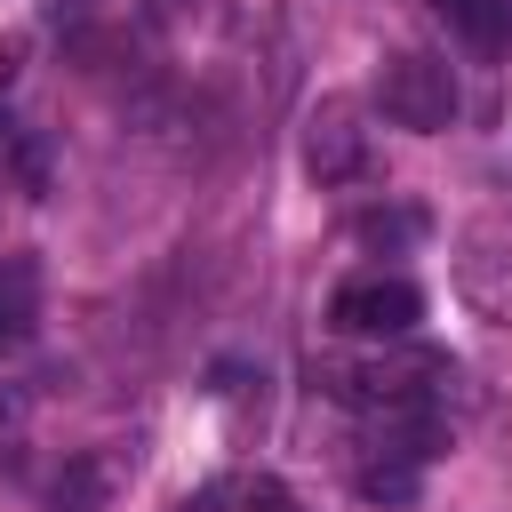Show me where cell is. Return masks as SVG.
<instances>
[{
    "label": "cell",
    "instance_id": "2",
    "mask_svg": "<svg viewBox=\"0 0 512 512\" xmlns=\"http://www.w3.org/2000/svg\"><path fill=\"white\" fill-rule=\"evenodd\" d=\"M328 320H336L344 336H376V344H392V336H408V328L424 320V288L400 280V272H368V280H344V288H336Z\"/></svg>",
    "mask_w": 512,
    "mask_h": 512
},
{
    "label": "cell",
    "instance_id": "8",
    "mask_svg": "<svg viewBox=\"0 0 512 512\" xmlns=\"http://www.w3.org/2000/svg\"><path fill=\"white\" fill-rule=\"evenodd\" d=\"M472 48H504L512 40V0H432Z\"/></svg>",
    "mask_w": 512,
    "mask_h": 512
},
{
    "label": "cell",
    "instance_id": "3",
    "mask_svg": "<svg viewBox=\"0 0 512 512\" xmlns=\"http://www.w3.org/2000/svg\"><path fill=\"white\" fill-rule=\"evenodd\" d=\"M368 168V128H360V104L352 96H320L304 112V176L312 184H352Z\"/></svg>",
    "mask_w": 512,
    "mask_h": 512
},
{
    "label": "cell",
    "instance_id": "10",
    "mask_svg": "<svg viewBox=\"0 0 512 512\" xmlns=\"http://www.w3.org/2000/svg\"><path fill=\"white\" fill-rule=\"evenodd\" d=\"M16 184L24 192H48V144L40 136H16Z\"/></svg>",
    "mask_w": 512,
    "mask_h": 512
},
{
    "label": "cell",
    "instance_id": "11",
    "mask_svg": "<svg viewBox=\"0 0 512 512\" xmlns=\"http://www.w3.org/2000/svg\"><path fill=\"white\" fill-rule=\"evenodd\" d=\"M240 512H304V504H296L280 480H248V488H240Z\"/></svg>",
    "mask_w": 512,
    "mask_h": 512
},
{
    "label": "cell",
    "instance_id": "7",
    "mask_svg": "<svg viewBox=\"0 0 512 512\" xmlns=\"http://www.w3.org/2000/svg\"><path fill=\"white\" fill-rule=\"evenodd\" d=\"M416 480H424V464H416V456H400V448H376V456L352 472L360 504H416Z\"/></svg>",
    "mask_w": 512,
    "mask_h": 512
},
{
    "label": "cell",
    "instance_id": "13",
    "mask_svg": "<svg viewBox=\"0 0 512 512\" xmlns=\"http://www.w3.org/2000/svg\"><path fill=\"white\" fill-rule=\"evenodd\" d=\"M0 144H8V120H0Z\"/></svg>",
    "mask_w": 512,
    "mask_h": 512
},
{
    "label": "cell",
    "instance_id": "12",
    "mask_svg": "<svg viewBox=\"0 0 512 512\" xmlns=\"http://www.w3.org/2000/svg\"><path fill=\"white\" fill-rule=\"evenodd\" d=\"M8 80H16V48H0V88H8Z\"/></svg>",
    "mask_w": 512,
    "mask_h": 512
},
{
    "label": "cell",
    "instance_id": "1",
    "mask_svg": "<svg viewBox=\"0 0 512 512\" xmlns=\"http://www.w3.org/2000/svg\"><path fill=\"white\" fill-rule=\"evenodd\" d=\"M376 104H384L392 128L440 136V128L456 120V72H448L440 56H424V48H400V56L376 64Z\"/></svg>",
    "mask_w": 512,
    "mask_h": 512
},
{
    "label": "cell",
    "instance_id": "4",
    "mask_svg": "<svg viewBox=\"0 0 512 512\" xmlns=\"http://www.w3.org/2000/svg\"><path fill=\"white\" fill-rule=\"evenodd\" d=\"M456 288L480 320H512V232H472L456 256Z\"/></svg>",
    "mask_w": 512,
    "mask_h": 512
},
{
    "label": "cell",
    "instance_id": "6",
    "mask_svg": "<svg viewBox=\"0 0 512 512\" xmlns=\"http://www.w3.org/2000/svg\"><path fill=\"white\" fill-rule=\"evenodd\" d=\"M112 456L104 448H88V456H72L64 472H56V488H48V504L56 512H104V496H112Z\"/></svg>",
    "mask_w": 512,
    "mask_h": 512
},
{
    "label": "cell",
    "instance_id": "9",
    "mask_svg": "<svg viewBox=\"0 0 512 512\" xmlns=\"http://www.w3.org/2000/svg\"><path fill=\"white\" fill-rule=\"evenodd\" d=\"M424 232V208H368L360 224H352V240H368V248H400V240H416Z\"/></svg>",
    "mask_w": 512,
    "mask_h": 512
},
{
    "label": "cell",
    "instance_id": "5",
    "mask_svg": "<svg viewBox=\"0 0 512 512\" xmlns=\"http://www.w3.org/2000/svg\"><path fill=\"white\" fill-rule=\"evenodd\" d=\"M40 320V264L32 256H0V352L24 344Z\"/></svg>",
    "mask_w": 512,
    "mask_h": 512
}]
</instances>
